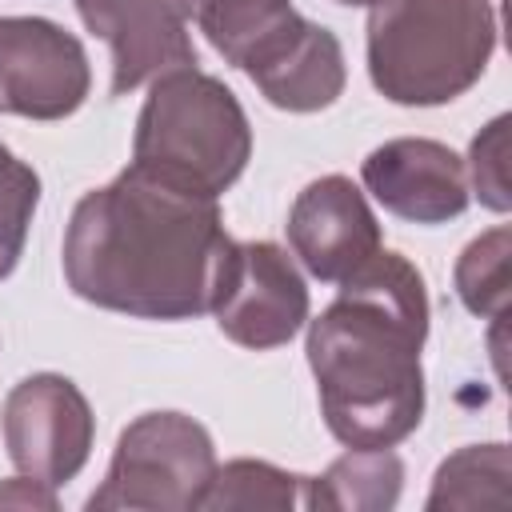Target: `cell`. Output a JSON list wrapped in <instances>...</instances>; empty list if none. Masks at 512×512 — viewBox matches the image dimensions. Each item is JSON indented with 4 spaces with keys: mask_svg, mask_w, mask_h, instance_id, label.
Instances as JSON below:
<instances>
[{
    "mask_svg": "<svg viewBox=\"0 0 512 512\" xmlns=\"http://www.w3.org/2000/svg\"><path fill=\"white\" fill-rule=\"evenodd\" d=\"M228 244L212 196L172 188L132 164L72 208L64 280L108 312L188 320L208 312Z\"/></svg>",
    "mask_w": 512,
    "mask_h": 512,
    "instance_id": "obj_1",
    "label": "cell"
},
{
    "mask_svg": "<svg viewBox=\"0 0 512 512\" xmlns=\"http://www.w3.org/2000/svg\"><path fill=\"white\" fill-rule=\"evenodd\" d=\"M424 276L400 252H372L308 324V368L328 432L344 448H392L424 416Z\"/></svg>",
    "mask_w": 512,
    "mask_h": 512,
    "instance_id": "obj_2",
    "label": "cell"
},
{
    "mask_svg": "<svg viewBox=\"0 0 512 512\" xmlns=\"http://www.w3.org/2000/svg\"><path fill=\"white\" fill-rule=\"evenodd\" d=\"M368 8V76L392 104H448L484 76L496 48L492 0H376Z\"/></svg>",
    "mask_w": 512,
    "mask_h": 512,
    "instance_id": "obj_3",
    "label": "cell"
},
{
    "mask_svg": "<svg viewBox=\"0 0 512 512\" xmlns=\"http://www.w3.org/2000/svg\"><path fill=\"white\" fill-rule=\"evenodd\" d=\"M252 156V128L216 76L196 64L160 72L136 116L132 164L172 188L212 196L228 192Z\"/></svg>",
    "mask_w": 512,
    "mask_h": 512,
    "instance_id": "obj_4",
    "label": "cell"
},
{
    "mask_svg": "<svg viewBox=\"0 0 512 512\" xmlns=\"http://www.w3.org/2000/svg\"><path fill=\"white\" fill-rule=\"evenodd\" d=\"M212 476L216 452L204 424L184 412H144L120 432L108 476L88 496V508L192 512L204 508Z\"/></svg>",
    "mask_w": 512,
    "mask_h": 512,
    "instance_id": "obj_5",
    "label": "cell"
},
{
    "mask_svg": "<svg viewBox=\"0 0 512 512\" xmlns=\"http://www.w3.org/2000/svg\"><path fill=\"white\" fill-rule=\"evenodd\" d=\"M208 312L232 344L268 352L288 344L308 320V284L284 248L232 240L220 256Z\"/></svg>",
    "mask_w": 512,
    "mask_h": 512,
    "instance_id": "obj_6",
    "label": "cell"
},
{
    "mask_svg": "<svg viewBox=\"0 0 512 512\" xmlns=\"http://www.w3.org/2000/svg\"><path fill=\"white\" fill-rule=\"evenodd\" d=\"M0 428L16 472L60 488L88 464L96 420L84 392L68 376L36 372L8 392Z\"/></svg>",
    "mask_w": 512,
    "mask_h": 512,
    "instance_id": "obj_7",
    "label": "cell"
},
{
    "mask_svg": "<svg viewBox=\"0 0 512 512\" xmlns=\"http://www.w3.org/2000/svg\"><path fill=\"white\" fill-rule=\"evenodd\" d=\"M92 72L80 40L40 16H0V112L64 120L88 96Z\"/></svg>",
    "mask_w": 512,
    "mask_h": 512,
    "instance_id": "obj_8",
    "label": "cell"
},
{
    "mask_svg": "<svg viewBox=\"0 0 512 512\" xmlns=\"http://www.w3.org/2000/svg\"><path fill=\"white\" fill-rule=\"evenodd\" d=\"M76 12L88 32L112 48V96L136 92L180 64H196L188 36L192 0H76Z\"/></svg>",
    "mask_w": 512,
    "mask_h": 512,
    "instance_id": "obj_9",
    "label": "cell"
},
{
    "mask_svg": "<svg viewBox=\"0 0 512 512\" xmlns=\"http://www.w3.org/2000/svg\"><path fill=\"white\" fill-rule=\"evenodd\" d=\"M288 244L316 280L340 284L380 252V224L364 192L348 176L332 172L296 196L288 212Z\"/></svg>",
    "mask_w": 512,
    "mask_h": 512,
    "instance_id": "obj_10",
    "label": "cell"
},
{
    "mask_svg": "<svg viewBox=\"0 0 512 512\" xmlns=\"http://www.w3.org/2000/svg\"><path fill=\"white\" fill-rule=\"evenodd\" d=\"M360 176L384 212L412 224H444L468 208V168L440 140H388L368 152Z\"/></svg>",
    "mask_w": 512,
    "mask_h": 512,
    "instance_id": "obj_11",
    "label": "cell"
},
{
    "mask_svg": "<svg viewBox=\"0 0 512 512\" xmlns=\"http://www.w3.org/2000/svg\"><path fill=\"white\" fill-rule=\"evenodd\" d=\"M244 72L264 92V100L284 112H320L336 104V96L344 92L340 40L304 16L272 48H264Z\"/></svg>",
    "mask_w": 512,
    "mask_h": 512,
    "instance_id": "obj_12",
    "label": "cell"
},
{
    "mask_svg": "<svg viewBox=\"0 0 512 512\" xmlns=\"http://www.w3.org/2000/svg\"><path fill=\"white\" fill-rule=\"evenodd\" d=\"M404 464L388 448H348L324 476L304 480V508L384 512L400 500Z\"/></svg>",
    "mask_w": 512,
    "mask_h": 512,
    "instance_id": "obj_13",
    "label": "cell"
},
{
    "mask_svg": "<svg viewBox=\"0 0 512 512\" xmlns=\"http://www.w3.org/2000/svg\"><path fill=\"white\" fill-rule=\"evenodd\" d=\"M192 16L212 48L236 68L252 64L300 20L292 0H192Z\"/></svg>",
    "mask_w": 512,
    "mask_h": 512,
    "instance_id": "obj_14",
    "label": "cell"
},
{
    "mask_svg": "<svg viewBox=\"0 0 512 512\" xmlns=\"http://www.w3.org/2000/svg\"><path fill=\"white\" fill-rule=\"evenodd\" d=\"M512 460L504 444H468L448 456L428 492V512L444 508H508L512 504Z\"/></svg>",
    "mask_w": 512,
    "mask_h": 512,
    "instance_id": "obj_15",
    "label": "cell"
},
{
    "mask_svg": "<svg viewBox=\"0 0 512 512\" xmlns=\"http://www.w3.org/2000/svg\"><path fill=\"white\" fill-rule=\"evenodd\" d=\"M304 480L308 476H292L284 468H272L264 460H232L224 468H216L208 492H204V508H244V512H288L304 504Z\"/></svg>",
    "mask_w": 512,
    "mask_h": 512,
    "instance_id": "obj_16",
    "label": "cell"
},
{
    "mask_svg": "<svg viewBox=\"0 0 512 512\" xmlns=\"http://www.w3.org/2000/svg\"><path fill=\"white\" fill-rule=\"evenodd\" d=\"M456 296L468 312L504 320L512 296V232L492 228L476 236L456 260Z\"/></svg>",
    "mask_w": 512,
    "mask_h": 512,
    "instance_id": "obj_17",
    "label": "cell"
},
{
    "mask_svg": "<svg viewBox=\"0 0 512 512\" xmlns=\"http://www.w3.org/2000/svg\"><path fill=\"white\" fill-rule=\"evenodd\" d=\"M40 204V176L0 144V280L16 268L32 212Z\"/></svg>",
    "mask_w": 512,
    "mask_h": 512,
    "instance_id": "obj_18",
    "label": "cell"
},
{
    "mask_svg": "<svg viewBox=\"0 0 512 512\" xmlns=\"http://www.w3.org/2000/svg\"><path fill=\"white\" fill-rule=\"evenodd\" d=\"M508 116H496L468 152V176H472V192L480 196L484 208L492 212H508L512 192H508Z\"/></svg>",
    "mask_w": 512,
    "mask_h": 512,
    "instance_id": "obj_19",
    "label": "cell"
},
{
    "mask_svg": "<svg viewBox=\"0 0 512 512\" xmlns=\"http://www.w3.org/2000/svg\"><path fill=\"white\" fill-rule=\"evenodd\" d=\"M0 508H56V496L48 484L32 480V476H20V480H8L0 488Z\"/></svg>",
    "mask_w": 512,
    "mask_h": 512,
    "instance_id": "obj_20",
    "label": "cell"
},
{
    "mask_svg": "<svg viewBox=\"0 0 512 512\" xmlns=\"http://www.w3.org/2000/svg\"><path fill=\"white\" fill-rule=\"evenodd\" d=\"M336 4H348V8H360V4H376V0H336Z\"/></svg>",
    "mask_w": 512,
    "mask_h": 512,
    "instance_id": "obj_21",
    "label": "cell"
}]
</instances>
